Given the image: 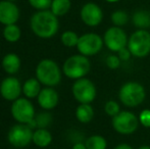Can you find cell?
Listing matches in <instances>:
<instances>
[{"label":"cell","mask_w":150,"mask_h":149,"mask_svg":"<svg viewBox=\"0 0 150 149\" xmlns=\"http://www.w3.org/2000/svg\"><path fill=\"white\" fill-rule=\"evenodd\" d=\"M31 30L41 39H50L54 37L59 29L58 18L51 10H38L30 20Z\"/></svg>","instance_id":"obj_1"},{"label":"cell","mask_w":150,"mask_h":149,"mask_svg":"<svg viewBox=\"0 0 150 149\" xmlns=\"http://www.w3.org/2000/svg\"><path fill=\"white\" fill-rule=\"evenodd\" d=\"M146 98V90L141 83L129 81L120 86L119 99L126 107L133 108L141 105Z\"/></svg>","instance_id":"obj_2"},{"label":"cell","mask_w":150,"mask_h":149,"mask_svg":"<svg viewBox=\"0 0 150 149\" xmlns=\"http://www.w3.org/2000/svg\"><path fill=\"white\" fill-rule=\"evenodd\" d=\"M36 78L45 87H55L62 78V68L53 59L45 58L37 64L35 70Z\"/></svg>","instance_id":"obj_3"},{"label":"cell","mask_w":150,"mask_h":149,"mask_svg":"<svg viewBox=\"0 0 150 149\" xmlns=\"http://www.w3.org/2000/svg\"><path fill=\"white\" fill-rule=\"evenodd\" d=\"M91 70V62L87 56L83 54H74L65 59L62 66V73L67 78L79 80L85 78Z\"/></svg>","instance_id":"obj_4"},{"label":"cell","mask_w":150,"mask_h":149,"mask_svg":"<svg viewBox=\"0 0 150 149\" xmlns=\"http://www.w3.org/2000/svg\"><path fill=\"white\" fill-rule=\"evenodd\" d=\"M127 47L132 55L137 58H144L150 54V32L148 30L137 29L131 34Z\"/></svg>","instance_id":"obj_5"},{"label":"cell","mask_w":150,"mask_h":149,"mask_svg":"<svg viewBox=\"0 0 150 149\" xmlns=\"http://www.w3.org/2000/svg\"><path fill=\"white\" fill-rule=\"evenodd\" d=\"M112 129L120 135H132L140 126L139 117L130 110H120L117 115L111 117Z\"/></svg>","instance_id":"obj_6"},{"label":"cell","mask_w":150,"mask_h":149,"mask_svg":"<svg viewBox=\"0 0 150 149\" xmlns=\"http://www.w3.org/2000/svg\"><path fill=\"white\" fill-rule=\"evenodd\" d=\"M71 93L79 103H92L97 96L95 84L87 78L76 80L71 86Z\"/></svg>","instance_id":"obj_7"},{"label":"cell","mask_w":150,"mask_h":149,"mask_svg":"<svg viewBox=\"0 0 150 149\" xmlns=\"http://www.w3.org/2000/svg\"><path fill=\"white\" fill-rule=\"evenodd\" d=\"M10 112H11L12 117L18 124L28 125L36 117L35 107L30 101V99L27 97H20L12 101Z\"/></svg>","instance_id":"obj_8"},{"label":"cell","mask_w":150,"mask_h":149,"mask_svg":"<svg viewBox=\"0 0 150 149\" xmlns=\"http://www.w3.org/2000/svg\"><path fill=\"white\" fill-rule=\"evenodd\" d=\"M104 46L103 38L96 33H86L79 38L77 49L79 53L90 57L98 54Z\"/></svg>","instance_id":"obj_9"},{"label":"cell","mask_w":150,"mask_h":149,"mask_svg":"<svg viewBox=\"0 0 150 149\" xmlns=\"http://www.w3.org/2000/svg\"><path fill=\"white\" fill-rule=\"evenodd\" d=\"M33 139V129L26 124H16L12 126L7 133L9 144L16 148H24L28 146Z\"/></svg>","instance_id":"obj_10"},{"label":"cell","mask_w":150,"mask_h":149,"mask_svg":"<svg viewBox=\"0 0 150 149\" xmlns=\"http://www.w3.org/2000/svg\"><path fill=\"white\" fill-rule=\"evenodd\" d=\"M104 46L111 52H119L120 49L127 47L129 37L120 27L112 26L105 31L103 35Z\"/></svg>","instance_id":"obj_11"},{"label":"cell","mask_w":150,"mask_h":149,"mask_svg":"<svg viewBox=\"0 0 150 149\" xmlns=\"http://www.w3.org/2000/svg\"><path fill=\"white\" fill-rule=\"evenodd\" d=\"M81 20L86 26L88 27H97L102 23L103 11L98 4L94 2H88L84 4L80 11Z\"/></svg>","instance_id":"obj_12"},{"label":"cell","mask_w":150,"mask_h":149,"mask_svg":"<svg viewBox=\"0 0 150 149\" xmlns=\"http://www.w3.org/2000/svg\"><path fill=\"white\" fill-rule=\"evenodd\" d=\"M23 93V85L16 77H6L0 84V95L7 101H14Z\"/></svg>","instance_id":"obj_13"},{"label":"cell","mask_w":150,"mask_h":149,"mask_svg":"<svg viewBox=\"0 0 150 149\" xmlns=\"http://www.w3.org/2000/svg\"><path fill=\"white\" fill-rule=\"evenodd\" d=\"M20 18V9L13 1L1 0L0 1V24L7 25L16 24Z\"/></svg>","instance_id":"obj_14"},{"label":"cell","mask_w":150,"mask_h":149,"mask_svg":"<svg viewBox=\"0 0 150 149\" xmlns=\"http://www.w3.org/2000/svg\"><path fill=\"white\" fill-rule=\"evenodd\" d=\"M38 104L45 110H51L57 106L59 95L53 87H45L41 90L37 97Z\"/></svg>","instance_id":"obj_15"},{"label":"cell","mask_w":150,"mask_h":149,"mask_svg":"<svg viewBox=\"0 0 150 149\" xmlns=\"http://www.w3.org/2000/svg\"><path fill=\"white\" fill-rule=\"evenodd\" d=\"M3 71L8 75H14L21 70L22 60L16 53H7L3 56L1 61Z\"/></svg>","instance_id":"obj_16"},{"label":"cell","mask_w":150,"mask_h":149,"mask_svg":"<svg viewBox=\"0 0 150 149\" xmlns=\"http://www.w3.org/2000/svg\"><path fill=\"white\" fill-rule=\"evenodd\" d=\"M52 134L45 128H39L33 132L32 142L39 148H45L52 142Z\"/></svg>","instance_id":"obj_17"},{"label":"cell","mask_w":150,"mask_h":149,"mask_svg":"<svg viewBox=\"0 0 150 149\" xmlns=\"http://www.w3.org/2000/svg\"><path fill=\"white\" fill-rule=\"evenodd\" d=\"M41 85L37 78H30L23 84V93L29 99L37 98L42 90Z\"/></svg>","instance_id":"obj_18"},{"label":"cell","mask_w":150,"mask_h":149,"mask_svg":"<svg viewBox=\"0 0 150 149\" xmlns=\"http://www.w3.org/2000/svg\"><path fill=\"white\" fill-rule=\"evenodd\" d=\"M76 119L81 124H88L94 117V109L91 103H79L76 108Z\"/></svg>","instance_id":"obj_19"},{"label":"cell","mask_w":150,"mask_h":149,"mask_svg":"<svg viewBox=\"0 0 150 149\" xmlns=\"http://www.w3.org/2000/svg\"><path fill=\"white\" fill-rule=\"evenodd\" d=\"M132 23L137 29L148 30L150 28V11L145 9H139L133 13Z\"/></svg>","instance_id":"obj_20"},{"label":"cell","mask_w":150,"mask_h":149,"mask_svg":"<svg viewBox=\"0 0 150 149\" xmlns=\"http://www.w3.org/2000/svg\"><path fill=\"white\" fill-rule=\"evenodd\" d=\"M3 38L9 43H16L22 37V30L16 24L7 25L4 27L3 32H2Z\"/></svg>","instance_id":"obj_21"},{"label":"cell","mask_w":150,"mask_h":149,"mask_svg":"<svg viewBox=\"0 0 150 149\" xmlns=\"http://www.w3.org/2000/svg\"><path fill=\"white\" fill-rule=\"evenodd\" d=\"M71 7V0H52L50 10L56 16H63L69 11Z\"/></svg>","instance_id":"obj_22"},{"label":"cell","mask_w":150,"mask_h":149,"mask_svg":"<svg viewBox=\"0 0 150 149\" xmlns=\"http://www.w3.org/2000/svg\"><path fill=\"white\" fill-rule=\"evenodd\" d=\"M87 149H106L107 141L101 135H92L85 140Z\"/></svg>","instance_id":"obj_23"},{"label":"cell","mask_w":150,"mask_h":149,"mask_svg":"<svg viewBox=\"0 0 150 149\" xmlns=\"http://www.w3.org/2000/svg\"><path fill=\"white\" fill-rule=\"evenodd\" d=\"M80 36H78V34L74 31H65L61 34L60 36V41L62 43L63 46L69 48L77 47L78 42H79Z\"/></svg>","instance_id":"obj_24"},{"label":"cell","mask_w":150,"mask_h":149,"mask_svg":"<svg viewBox=\"0 0 150 149\" xmlns=\"http://www.w3.org/2000/svg\"><path fill=\"white\" fill-rule=\"evenodd\" d=\"M111 23L115 27H124L129 22V14L124 10H115L110 16Z\"/></svg>","instance_id":"obj_25"},{"label":"cell","mask_w":150,"mask_h":149,"mask_svg":"<svg viewBox=\"0 0 150 149\" xmlns=\"http://www.w3.org/2000/svg\"><path fill=\"white\" fill-rule=\"evenodd\" d=\"M35 121L36 127H38V129L39 128L47 129L48 126L52 123V115L49 112H41L35 117Z\"/></svg>","instance_id":"obj_26"},{"label":"cell","mask_w":150,"mask_h":149,"mask_svg":"<svg viewBox=\"0 0 150 149\" xmlns=\"http://www.w3.org/2000/svg\"><path fill=\"white\" fill-rule=\"evenodd\" d=\"M120 112V106L119 102H117L115 100H112V99L105 102L104 112L106 113L108 117H113L115 115H117Z\"/></svg>","instance_id":"obj_27"},{"label":"cell","mask_w":150,"mask_h":149,"mask_svg":"<svg viewBox=\"0 0 150 149\" xmlns=\"http://www.w3.org/2000/svg\"><path fill=\"white\" fill-rule=\"evenodd\" d=\"M29 4L37 10H46L50 8L52 0H28Z\"/></svg>","instance_id":"obj_28"},{"label":"cell","mask_w":150,"mask_h":149,"mask_svg":"<svg viewBox=\"0 0 150 149\" xmlns=\"http://www.w3.org/2000/svg\"><path fill=\"white\" fill-rule=\"evenodd\" d=\"M105 64H106L107 68L110 70H117L120 68V64H122V60L117 56V54H110L106 57L105 59Z\"/></svg>","instance_id":"obj_29"},{"label":"cell","mask_w":150,"mask_h":149,"mask_svg":"<svg viewBox=\"0 0 150 149\" xmlns=\"http://www.w3.org/2000/svg\"><path fill=\"white\" fill-rule=\"evenodd\" d=\"M140 125L144 128H150V109H143L138 115Z\"/></svg>","instance_id":"obj_30"},{"label":"cell","mask_w":150,"mask_h":149,"mask_svg":"<svg viewBox=\"0 0 150 149\" xmlns=\"http://www.w3.org/2000/svg\"><path fill=\"white\" fill-rule=\"evenodd\" d=\"M117 54L120 57V59L122 60V61H129V60L131 59V57L133 56L128 47H125V48H122V49H120L119 52H117Z\"/></svg>","instance_id":"obj_31"},{"label":"cell","mask_w":150,"mask_h":149,"mask_svg":"<svg viewBox=\"0 0 150 149\" xmlns=\"http://www.w3.org/2000/svg\"><path fill=\"white\" fill-rule=\"evenodd\" d=\"M71 149H87V146H86L85 142H76L74 143Z\"/></svg>","instance_id":"obj_32"},{"label":"cell","mask_w":150,"mask_h":149,"mask_svg":"<svg viewBox=\"0 0 150 149\" xmlns=\"http://www.w3.org/2000/svg\"><path fill=\"white\" fill-rule=\"evenodd\" d=\"M113 149H134V148L127 143H120V144H119V145L115 146Z\"/></svg>","instance_id":"obj_33"},{"label":"cell","mask_w":150,"mask_h":149,"mask_svg":"<svg viewBox=\"0 0 150 149\" xmlns=\"http://www.w3.org/2000/svg\"><path fill=\"white\" fill-rule=\"evenodd\" d=\"M137 149H150V146L149 145H142L140 147H138Z\"/></svg>","instance_id":"obj_34"},{"label":"cell","mask_w":150,"mask_h":149,"mask_svg":"<svg viewBox=\"0 0 150 149\" xmlns=\"http://www.w3.org/2000/svg\"><path fill=\"white\" fill-rule=\"evenodd\" d=\"M106 2H109V3H115V2L120 1V0H105Z\"/></svg>","instance_id":"obj_35"},{"label":"cell","mask_w":150,"mask_h":149,"mask_svg":"<svg viewBox=\"0 0 150 149\" xmlns=\"http://www.w3.org/2000/svg\"><path fill=\"white\" fill-rule=\"evenodd\" d=\"M8 1H13L14 2V1H18V0H8Z\"/></svg>","instance_id":"obj_36"}]
</instances>
